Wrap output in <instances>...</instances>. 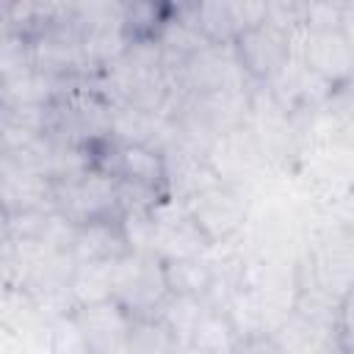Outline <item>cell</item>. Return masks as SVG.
<instances>
[{"instance_id": "3957f363", "label": "cell", "mask_w": 354, "mask_h": 354, "mask_svg": "<svg viewBox=\"0 0 354 354\" xmlns=\"http://www.w3.org/2000/svg\"><path fill=\"white\" fill-rule=\"evenodd\" d=\"M243 47H246V64H249V69L252 72H257V75H266V72H271L277 64H279V41L274 39V33L271 30H266V28H252V30H246V36H243Z\"/></svg>"}, {"instance_id": "6da1fadb", "label": "cell", "mask_w": 354, "mask_h": 354, "mask_svg": "<svg viewBox=\"0 0 354 354\" xmlns=\"http://www.w3.org/2000/svg\"><path fill=\"white\" fill-rule=\"evenodd\" d=\"M119 171L133 185H155L163 177V166L155 152H149L141 144H127L119 149Z\"/></svg>"}, {"instance_id": "7a4b0ae2", "label": "cell", "mask_w": 354, "mask_h": 354, "mask_svg": "<svg viewBox=\"0 0 354 354\" xmlns=\"http://www.w3.org/2000/svg\"><path fill=\"white\" fill-rule=\"evenodd\" d=\"M243 6H246V0H202L199 22L210 36L238 30L243 22Z\"/></svg>"}]
</instances>
